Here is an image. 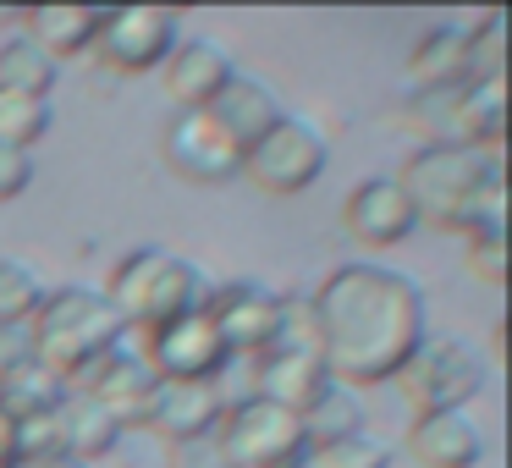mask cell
<instances>
[{
    "mask_svg": "<svg viewBox=\"0 0 512 468\" xmlns=\"http://www.w3.org/2000/svg\"><path fill=\"white\" fill-rule=\"evenodd\" d=\"M314 347L336 386H386L430 336V298L391 265H336L309 298Z\"/></svg>",
    "mask_w": 512,
    "mask_h": 468,
    "instance_id": "6da1fadb",
    "label": "cell"
},
{
    "mask_svg": "<svg viewBox=\"0 0 512 468\" xmlns=\"http://www.w3.org/2000/svg\"><path fill=\"white\" fill-rule=\"evenodd\" d=\"M397 188L408 193L419 226H441V232H507V182H501V160L479 155L463 144H419L397 171Z\"/></svg>",
    "mask_w": 512,
    "mask_h": 468,
    "instance_id": "7a4b0ae2",
    "label": "cell"
},
{
    "mask_svg": "<svg viewBox=\"0 0 512 468\" xmlns=\"http://www.w3.org/2000/svg\"><path fill=\"white\" fill-rule=\"evenodd\" d=\"M28 331H34L39 364H45L50 375H61L67 386H78L111 347H122L127 325H122V314L100 298V287H56V292L39 298Z\"/></svg>",
    "mask_w": 512,
    "mask_h": 468,
    "instance_id": "3957f363",
    "label": "cell"
},
{
    "mask_svg": "<svg viewBox=\"0 0 512 468\" xmlns=\"http://www.w3.org/2000/svg\"><path fill=\"white\" fill-rule=\"evenodd\" d=\"M397 386L408 397L413 419L419 413H468V402L485 391V364L457 336H424V347L402 364Z\"/></svg>",
    "mask_w": 512,
    "mask_h": 468,
    "instance_id": "277c9868",
    "label": "cell"
},
{
    "mask_svg": "<svg viewBox=\"0 0 512 468\" xmlns=\"http://www.w3.org/2000/svg\"><path fill=\"white\" fill-rule=\"evenodd\" d=\"M215 446H221L226 468H287L298 457H309L298 413L276 408L265 397L226 402L221 419H215Z\"/></svg>",
    "mask_w": 512,
    "mask_h": 468,
    "instance_id": "5b68a950",
    "label": "cell"
},
{
    "mask_svg": "<svg viewBox=\"0 0 512 468\" xmlns=\"http://www.w3.org/2000/svg\"><path fill=\"white\" fill-rule=\"evenodd\" d=\"M325 160H331V144H325L320 127L303 122V116H281L243 155V177L270 199H292V193H309L325 177Z\"/></svg>",
    "mask_w": 512,
    "mask_h": 468,
    "instance_id": "8992f818",
    "label": "cell"
},
{
    "mask_svg": "<svg viewBox=\"0 0 512 468\" xmlns=\"http://www.w3.org/2000/svg\"><path fill=\"white\" fill-rule=\"evenodd\" d=\"M171 50H177V12L122 6V12H100V34H94L89 56L116 78H144V72L166 67Z\"/></svg>",
    "mask_w": 512,
    "mask_h": 468,
    "instance_id": "52a82bcc",
    "label": "cell"
},
{
    "mask_svg": "<svg viewBox=\"0 0 512 468\" xmlns=\"http://www.w3.org/2000/svg\"><path fill=\"white\" fill-rule=\"evenodd\" d=\"M138 358L149 364L155 380H199V386H215L221 369L232 364V353H226V342L215 336V325L204 309L144 331V353Z\"/></svg>",
    "mask_w": 512,
    "mask_h": 468,
    "instance_id": "ba28073f",
    "label": "cell"
},
{
    "mask_svg": "<svg viewBox=\"0 0 512 468\" xmlns=\"http://www.w3.org/2000/svg\"><path fill=\"white\" fill-rule=\"evenodd\" d=\"M160 155H166L171 177L193 182V188H226L243 177V149L210 122V111H177L160 133Z\"/></svg>",
    "mask_w": 512,
    "mask_h": 468,
    "instance_id": "9c48e42d",
    "label": "cell"
},
{
    "mask_svg": "<svg viewBox=\"0 0 512 468\" xmlns=\"http://www.w3.org/2000/svg\"><path fill=\"white\" fill-rule=\"evenodd\" d=\"M210 314L215 336L226 342V353H243V358H259L270 347H281V292L259 287V281H221L210 287Z\"/></svg>",
    "mask_w": 512,
    "mask_h": 468,
    "instance_id": "30bf717a",
    "label": "cell"
},
{
    "mask_svg": "<svg viewBox=\"0 0 512 468\" xmlns=\"http://www.w3.org/2000/svg\"><path fill=\"white\" fill-rule=\"evenodd\" d=\"M347 237L369 254H386V248H402L413 232H419V215H413L408 193L397 188V177H364L342 204Z\"/></svg>",
    "mask_w": 512,
    "mask_h": 468,
    "instance_id": "8fae6325",
    "label": "cell"
},
{
    "mask_svg": "<svg viewBox=\"0 0 512 468\" xmlns=\"http://www.w3.org/2000/svg\"><path fill=\"white\" fill-rule=\"evenodd\" d=\"M221 408H226V397L215 386H199V380H155V402H149L144 430L166 446L199 441V435H215Z\"/></svg>",
    "mask_w": 512,
    "mask_h": 468,
    "instance_id": "7c38bea8",
    "label": "cell"
},
{
    "mask_svg": "<svg viewBox=\"0 0 512 468\" xmlns=\"http://www.w3.org/2000/svg\"><path fill=\"white\" fill-rule=\"evenodd\" d=\"M78 391L100 397L122 430H144L149 402H155V375H149V364H144L138 353H127V347H111V353H105L100 364H94L89 375L78 380Z\"/></svg>",
    "mask_w": 512,
    "mask_h": 468,
    "instance_id": "4fadbf2b",
    "label": "cell"
},
{
    "mask_svg": "<svg viewBox=\"0 0 512 468\" xmlns=\"http://www.w3.org/2000/svg\"><path fill=\"white\" fill-rule=\"evenodd\" d=\"M325 386H331V369H325L320 347H270L254 358V397L287 413H303Z\"/></svg>",
    "mask_w": 512,
    "mask_h": 468,
    "instance_id": "5bb4252c",
    "label": "cell"
},
{
    "mask_svg": "<svg viewBox=\"0 0 512 468\" xmlns=\"http://www.w3.org/2000/svg\"><path fill=\"white\" fill-rule=\"evenodd\" d=\"M56 435H61V457H72V463H83V468H94L100 457H111L116 446H122V424L111 419V408H105L100 397H89V391H78V386H67L61 391V402H56Z\"/></svg>",
    "mask_w": 512,
    "mask_h": 468,
    "instance_id": "9a60e30c",
    "label": "cell"
},
{
    "mask_svg": "<svg viewBox=\"0 0 512 468\" xmlns=\"http://www.w3.org/2000/svg\"><path fill=\"white\" fill-rule=\"evenodd\" d=\"M232 78H237V67L215 39H177V50L166 56V94L182 111H210L215 94Z\"/></svg>",
    "mask_w": 512,
    "mask_h": 468,
    "instance_id": "2e32d148",
    "label": "cell"
},
{
    "mask_svg": "<svg viewBox=\"0 0 512 468\" xmlns=\"http://www.w3.org/2000/svg\"><path fill=\"white\" fill-rule=\"evenodd\" d=\"M402 441L419 468H479V457H485V430L468 413H419V419H408Z\"/></svg>",
    "mask_w": 512,
    "mask_h": 468,
    "instance_id": "e0dca14e",
    "label": "cell"
},
{
    "mask_svg": "<svg viewBox=\"0 0 512 468\" xmlns=\"http://www.w3.org/2000/svg\"><path fill=\"white\" fill-rule=\"evenodd\" d=\"M204 303H210V281H204V270L193 265V259L182 254H166L155 265V276H149V292H144V309H138V331H155V325L166 320H182V314H199Z\"/></svg>",
    "mask_w": 512,
    "mask_h": 468,
    "instance_id": "ac0fdd59",
    "label": "cell"
},
{
    "mask_svg": "<svg viewBox=\"0 0 512 468\" xmlns=\"http://www.w3.org/2000/svg\"><path fill=\"white\" fill-rule=\"evenodd\" d=\"M281 116H287V111H281L276 94H270L259 78H243V72H237V78L226 83L221 94H215V105H210V122L221 127V133L232 138L237 149H243V155L281 122Z\"/></svg>",
    "mask_w": 512,
    "mask_h": 468,
    "instance_id": "d6986e66",
    "label": "cell"
},
{
    "mask_svg": "<svg viewBox=\"0 0 512 468\" xmlns=\"http://www.w3.org/2000/svg\"><path fill=\"white\" fill-rule=\"evenodd\" d=\"M100 6H23V39L39 45L50 61H78L94 50Z\"/></svg>",
    "mask_w": 512,
    "mask_h": 468,
    "instance_id": "ffe728a7",
    "label": "cell"
},
{
    "mask_svg": "<svg viewBox=\"0 0 512 468\" xmlns=\"http://www.w3.org/2000/svg\"><path fill=\"white\" fill-rule=\"evenodd\" d=\"M413 89H463L468 83V28H430L408 50Z\"/></svg>",
    "mask_w": 512,
    "mask_h": 468,
    "instance_id": "44dd1931",
    "label": "cell"
},
{
    "mask_svg": "<svg viewBox=\"0 0 512 468\" xmlns=\"http://www.w3.org/2000/svg\"><path fill=\"white\" fill-rule=\"evenodd\" d=\"M452 144L496 155L501 149V83H463L452 111Z\"/></svg>",
    "mask_w": 512,
    "mask_h": 468,
    "instance_id": "7402d4cb",
    "label": "cell"
},
{
    "mask_svg": "<svg viewBox=\"0 0 512 468\" xmlns=\"http://www.w3.org/2000/svg\"><path fill=\"white\" fill-rule=\"evenodd\" d=\"M298 430H303V446H325V441H342V435H364V402H358L347 386L331 380V386L298 413Z\"/></svg>",
    "mask_w": 512,
    "mask_h": 468,
    "instance_id": "603a6c76",
    "label": "cell"
},
{
    "mask_svg": "<svg viewBox=\"0 0 512 468\" xmlns=\"http://www.w3.org/2000/svg\"><path fill=\"white\" fill-rule=\"evenodd\" d=\"M56 78H61V67L39 45H28L23 34H12L6 45H0V94H23V100H45L50 105Z\"/></svg>",
    "mask_w": 512,
    "mask_h": 468,
    "instance_id": "cb8c5ba5",
    "label": "cell"
},
{
    "mask_svg": "<svg viewBox=\"0 0 512 468\" xmlns=\"http://www.w3.org/2000/svg\"><path fill=\"white\" fill-rule=\"evenodd\" d=\"M61 391H67V380L61 375H50L45 364H23L17 375H6L0 380V413L6 419H34V413H56V402H61Z\"/></svg>",
    "mask_w": 512,
    "mask_h": 468,
    "instance_id": "d4e9b609",
    "label": "cell"
},
{
    "mask_svg": "<svg viewBox=\"0 0 512 468\" xmlns=\"http://www.w3.org/2000/svg\"><path fill=\"white\" fill-rule=\"evenodd\" d=\"M160 259H166V248H133V254H122V259L111 265L100 298L111 303L116 314H122V325L138 320V309H144V292H149V276H155Z\"/></svg>",
    "mask_w": 512,
    "mask_h": 468,
    "instance_id": "484cf974",
    "label": "cell"
},
{
    "mask_svg": "<svg viewBox=\"0 0 512 468\" xmlns=\"http://www.w3.org/2000/svg\"><path fill=\"white\" fill-rule=\"evenodd\" d=\"M452 111H457V89H413L402 100V122L424 144H452Z\"/></svg>",
    "mask_w": 512,
    "mask_h": 468,
    "instance_id": "4316f807",
    "label": "cell"
},
{
    "mask_svg": "<svg viewBox=\"0 0 512 468\" xmlns=\"http://www.w3.org/2000/svg\"><path fill=\"white\" fill-rule=\"evenodd\" d=\"M50 133V105L45 100H23V94H0V144L28 149Z\"/></svg>",
    "mask_w": 512,
    "mask_h": 468,
    "instance_id": "83f0119b",
    "label": "cell"
},
{
    "mask_svg": "<svg viewBox=\"0 0 512 468\" xmlns=\"http://www.w3.org/2000/svg\"><path fill=\"white\" fill-rule=\"evenodd\" d=\"M39 298H45V287H39L34 270L17 265V259H0V325H28Z\"/></svg>",
    "mask_w": 512,
    "mask_h": 468,
    "instance_id": "f1b7e54d",
    "label": "cell"
},
{
    "mask_svg": "<svg viewBox=\"0 0 512 468\" xmlns=\"http://www.w3.org/2000/svg\"><path fill=\"white\" fill-rule=\"evenodd\" d=\"M309 468H391V446H380L375 435H342L309 446Z\"/></svg>",
    "mask_w": 512,
    "mask_h": 468,
    "instance_id": "f546056e",
    "label": "cell"
},
{
    "mask_svg": "<svg viewBox=\"0 0 512 468\" xmlns=\"http://www.w3.org/2000/svg\"><path fill=\"white\" fill-rule=\"evenodd\" d=\"M507 50H501V12H485V23L468 34V83H501Z\"/></svg>",
    "mask_w": 512,
    "mask_h": 468,
    "instance_id": "4dcf8cb0",
    "label": "cell"
},
{
    "mask_svg": "<svg viewBox=\"0 0 512 468\" xmlns=\"http://www.w3.org/2000/svg\"><path fill=\"white\" fill-rule=\"evenodd\" d=\"M468 276H479L485 287H507V232L468 237Z\"/></svg>",
    "mask_w": 512,
    "mask_h": 468,
    "instance_id": "1f68e13d",
    "label": "cell"
},
{
    "mask_svg": "<svg viewBox=\"0 0 512 468\" xmlns=\"http://www.w3.org/2000/svg\"><path fill=\"white\" fill-rule=\"evenodd\" d=\"M17 457H61V435L50 413H34V419H17Z\"/></svg>",
    "mask_w": 512,
    "mask_h": 468,
    "instance_id": "d6a6232c",
    "label": "cell"
},
{
    "mask_svg": "<svg viewBox=\"0 0 512 468\" xmlns=\"http://www.w3.org/2000/svg\"><path fill=\"white\" fill-rule=\"evenodd\" d=\"M28 182H34V155H28V149L0 144V204L23 199V193H28Z\"/></svg>",
    "mask_w": 512,
    "mask_h": 468,
    "instance_id": "836d02e7",
    "label": "cell"
},
{
    "mask_svg": "<svg viewBox=\"0 0 512 468\" xmlns=\"http://www.w3.org/2000/svg\"><path fill=\"white\" fill-rule=\"evenodd\" d=\"M166 468H226L215 435H199V441H177L166 446Z\"/></svg>",
    "mask_w": 512,
    "mask_h": 468,
    "instance_id": "e575fe53",
    "label": "cell"
},
{
    "mask_svg": "<svg viewBox=\"0 0 512 468\" xmlns=\"http://www.w3.org/2000/svg\"><path fill=\"white\" fill-rule=\"evenodd\" d=\"M34 364V331L28 325H0V380Z\"/></svg>",
    "mask_w": 512,
    "mask_h": 468,
    "instance_id": "d590c367",
    "label": "cell"
},
{
    "mask_svg": "<svg viewBox=\"0 0 512 468\" xmlns=\"http://www.w3.org/2000/svg\"><path fill=\"white\" fill-rule=\"evenodd\" d=\"M12 457H17V424L6 419V413H0V468L12 463Z\"/></svg>",
    "mask_w": 512,
    "mask_h": 468,
    "instance_id": "8d00e7d4",
    "label": "cell"
},
{
    "mask_svg": "<svg viewBox=\"0 0 512 468\" xmlns=\"http://www.w3.org/2000/svg\"><path fill=\"white\" fill-rule=\"evenodd\" d=\"M6 468H83V463H72V457H12Z\"/></svg>",
    "mask_w": 512,
    "mask_h": 468,
    "instance_id": "74e56055",
    "label": "cell"
},
{
    "mask_svg": "<svg viewBox=\"0 0 512 468\" xmlns=\"http://www.w3.org/2000/svg\"><path fill=\"white\" fill-rule=\"evenodd\" d=\"M6 28L23 34V6H0V34H6Z\"/></svg>",
    "mask_w": 512,
    "mask_h": 468,
    "instance_id": "f35d334b",
    "label": "cell"
},
{
    "mask_svg": "<svg viewBox=\"0 0 512 468\" xmlns=\"http://www.w3.org/2000/svg\"><path fill=\"white\" fill-rule=\"evenodd\" d=\"M287 468H309V457H298V463H287Z\"/></svg>",
    "mask_w": 512,
    "mask_h": 468,
    "instance_id": "ab89813d",
    "label": "cell"
}]
</instances>
